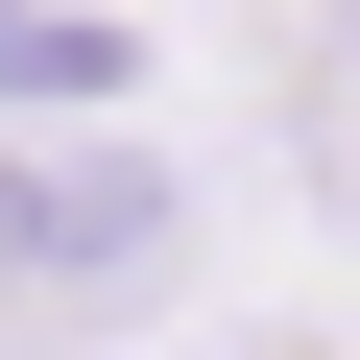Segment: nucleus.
Wrapping results in <instances>:
<instances>
[{
	"instance_id": "f257e3e1",
	"label": "nucleus",
	"mask_w": 360,
	"mask_h": 360,
	"mask_svg": "<svg viewBox=\"0 0 360 360\" xmlns=\"http://www.w3.org/2000/svg\"><path fill=\"white\" fill-rule=\"evenodd\" d=\"M0 217H25V336H96V312H144L168 264H193V193L168 168H0Z\"/></svg>"
},
{
	"instance_id": "f03ea898",
	"label": "nucleus",
	"mask_w": 360,
	"mask_h": 360,
	"mask_svg": "<svg viewBox=\"0 0 360 360\" xmlns=\"http://www.w3.org/2000/svg\"><path fill=\"white\" fill-rule=\"evenodd\" d=\"M0 96H120V49H96V25H49V0H0Z\"/></svg>"
},
{
	"instance_id": "7ed1b4c3",
	"label": "nucleus",
	"mask_w": 360,
	"mask_h": 360,
	"mask_svg": "<svg viewBox=\"0 0 360 360\" xmlns=\"http://www.w3.org/2000/svg\"><path fill=\"white\" fill-rule=\"evenodd\" d=\"M0 336H25V217H0Z\"/></svg>"
},
{
	"instance_id": "20e7f679",
	"label": "nucleus",
	"mask_w": 360,
	"mask_h": 360,
	"mask_svg": "<svg viewBox=\"0 0 360 360\" xmlns=\"http://www.w3.org/2000/svg\"><path fill=\"white\" fill-rule=\"evenodd\" d=\"M336 49H360V0H336Z\"/></svg>"
}]
</instances>
